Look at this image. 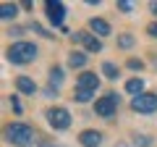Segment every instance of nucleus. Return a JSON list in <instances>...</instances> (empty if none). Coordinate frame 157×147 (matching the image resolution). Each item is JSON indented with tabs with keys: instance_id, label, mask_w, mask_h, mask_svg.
I'll list each match as a JSON object with an SVG mask.
<instances>
[{
	"instance_id": "aec40b11",
	"label": "nucleus",
	"mask_w": 157,
	"mask_h": 147,
	"mask_svg": "<svg viewBox=\"0 0 157 147\" xmlns=\"http://www.w3.org/2000/svg\"><path fill=\"white\" fill-rule=\"evenodd\" d=\"M136 142H139L141 147H147V145H152V139H149V137H147V134H139V137H136Z\"/></svg>"
},
{
	"instance_id": "9b49d317",
	"label": "nucleus",
	"mask_w": 157,
	"mask_h": 147,
	"mask_svg": "<svg viewBox=\"0 0 157 147\" xmlns=\"http://www.w3.org/2000/svg\"><path fill=\"white\" fill-rule=\"evenodd\" d=\"M16 89L24 92V95H34V92H37V84H34V79H29V76H18L16 79Z\"/></svg>"
},
{
	"instance_id": "412c9836",
	"label": "nucleus",
	"mask_w": 157,
	"mask_h": 147,
	"mask_svg": "<svg viewBox=\"0 0 157 147\" xmlns=\"http://www.w3.org/2000/svg\"><path fill=\"white\" fill-rule=\"evenodd\" d=\"M147 34H149V37H157V21H152L149 26H147Z\"/></svg>"
},
{
	"instance_id": "4468645a",
	"label": "nucleus",
	"mask_w": 157,
	"mask_h": 147,
	"mask_svg": "<svg viewBox=\"0 0 157 147\" xmlns=\"http://www.w3.org/2000/svg\"><path fill=\"white\" fill-rule=\"evenodd\" d=\"M16 13H18V8L13 6V3H3V6H0V18H6V21H13Z\"/></svg>"
},
{
	"instance_id": "6e6552de",
	"label": "nucleus",
	"mask_w": 157,
	"mask_h": 147,
	"mask_svg": "<svg viewBox=\"0 0 157 147\" xmlns=\"http://www.w3.org/2000/svg\"><path fill=\"white\" fill-rule=\"evenodd\" d=\"M76 84H78V89H89V92H94L97 87H100V76H97L94 71H84V74L76 79Z\"/></svg>"
},
{
	"instance_id": "2eb2a0df",
	"label": "nucleus",
	"mask_w": 157,
	"mask_h": 147,
	"mask_svg": "<svg viewBox=\"0 0 157 147\" xmlns=\"http://www.w3.org/2000/svg\"><path fill=\"white\" fill-rule=\"evenodd\" d=\"M102 74L107 79H118V66L115 63H102Z\"/></svg>"
},
{
	"instance_id": "ddd939ff",
	"label": "nucleus",
	"mask_w": 157,
	"mask_h": 147,
	"mask_svg": "<svg viewBox=\"0 0 157 147\" xmlns=\"http://www.w3.org/2000/svg\"><path fill=\"white\" fill-rule=\"evenodd\" d=\"M126 92L134 95V97L144 95V79H128V81H126Z\"/></svg>"
},
{
	"instance_id": "9d476101",
	"label": "nucleus",
	"mask_w": 157,
	"mask_h": 147,
	"mask_svg": "<svg viewBox=\"0 0 157 147\" xmlns=\"http://www.w3.org/2000/svg\"><path fill=\"white\" fill-rule=\"evenodd\" d=\"M89 29L94 32V37H107L110 34V24L105 18H89Z\"/></svg>"
},
{
	"instance_id": "f3484780",
	"label": "nucleus",
	"mask_w": 157,
	"mask_h": 147,
	"mask_svg": "<svg viewBox=\"0 0 157 147\" xmlns=\"http://www.w3.org/2000/svg\"><path fill=\"white\" fill-rule=\"evenodd\" d=\"M92 97H94V92H89V89H76V100H78V102H89Z\"/></svg>"
},
{
	"instance_id": "dca6fc26",
	"label": "nucleus",
	"mask_w": 157,
	"mask_h": 147,
	"mask_svg": "<svg viewBox=\"0 0 157 147\" xmlns=\"http://www.w3.org/2000/svg\"><path fill=\"white\" fill-rule=\"evenodd\" d=\"M118 45L123 47V50H128V47L134 45V34H128V32H126V34H121V37H118Z\"/></svg>"
},
{
	"instance_id": "6ab92c4d",
	"label": "nucleus",
	"mask_w": 157,
	"mask_h": 147,
	"mask_svg": "<svg viewBox=\"0 0 157 147\" xmlns=\"http://www.w3.org/2000/svg\"><path fill=\"white\" fill-rule=\"evenodd\" d=\"M128 68H134V71H141V68H144V63L136 61V58H131V61H128Z\"/></svg>"
},
{
	"instance_id": "5701e85b",
	"label": "nucleus",
	"mask_w": 157,
	"mask_h": 147,
	"mask_svg": "<svg viewBox=\"0 0 157 147\" xmlns=\"http://www.w3.org/2000/svg\"><path fill=\"white\" fill-rule=\"evenodd\" d=\"M118 8H121L123 13H128V11H131V3H126V0H121V3H118Z\"/></svg>"
},
{
	"instance_id": "4be33fe9",
	"label": "nucleus",
	"mask_w": 157,
	"mask_h": 147,
	"mask_svg": "<svg viewBox=\"0 0 157 147\" xmlns=\"http://www.w3.org/2000/svg\"><path fill=\"white\" fill-rule=\"evenodd\" d=\"M60 76H63V71H60V68H52V71H50V79L60 81Z\"/></svg>"
},
{
	"instance_id": "a211bd4d",
	"label": "nucleus",
	"mask_w": 157,
	"mask_h": 147,
	"mask_svg": "<svg viewBox=\"0 0 157 147\" xmlns=\"http://www.w3.org/2000/svg\"><path fill=\"white\" fill-rule=\"evenodd\" d=\"M32 29H34L37 34H42V37H47V40L52 37V32H47V29H45V26H39V24H32Z\"/></svg>"
},
{
	"instance_id": "20e7f679",
	"label": "nucleus",
	"mask_w": 157,
	"mask_h": 147,
	"mask_svg": "<svg viewBox=\"0 0 157 147\" xmlns=\"http://www.w3.org/2000/svg\"><path fill=\"white\" fill-rule=\"evenodd\" d=\"M131 108H134L136 113H155L157 110V95L155 92H144V95L131 100Z\"/></svg>"
},
{
	"instance_id": "f03ea898",
	"label": "nucleus",
	"mask_w": 157,
	"mask_h": 147,
	"mask_svg": "<svg viewBox=\"0 0 157 147\" xmlns=\"http://www.w3.org/2000/svg\"><path fill=\"white\" fill-rule=\"evenodd\" d=\"M6 139L13 142V145H18V147H24V145H32L34 131H32V126H26V124H11L6 129Z\"/></svg>"
},
{
	"instance_id": "0eeeda50",
	"label": "nucleus",
	"mask_w": 157,
	"mask_h": 147,
	"mask_svg": "<svg viewBox=\"0 0 157 147\" xmlns=\"http://www.w3.org/2000/svg\"><path fill=\"white\" fill-rule=\"evenodd\" d=\"M73 42H81L89 53H100L102 50V42L97 40V37H92V34H86V32H76L73 34Z\"/></svg>"
},
{
	"instance_id": "7ed1b4c3",
	"label": "nucleus",
	"mask_w": 157,
	"mask_h": 147,
	"mask_svg": "<svg viewBox=\"0 0 157 147\" xmlns=\"http://www.w3.org/2000/svg\"><path fill=\"white\" fill-rule=\"evenodd\" d=\"M47 124H50L52 129L63 131V129L71 126V113H68L66 108H50V110H47Z\"/></svg>"
},
{
	"instance_id": "b1692460",
	"label": "nucleus",
	"mask_w": 157,
	"mask_h": 147,
	"mask_svg": "<svg viewBox=\"0 0 157 147\" xmlns=\"http://www.w3.org/2000/svg\"><path fill=\"white\" fill-rule=\"evenodd\" d=\"M13 100V110H16V113H21V102H18V97H11Z\"/></svg>"
},
{
	"instance_id": "f8f14e48",
	"label": "nucleus",
	"mask_w": 157,
	"mask_h": 147,
	"mask_svg": "<svg viewBox=\"0 0 157 147\" xmlns=\"http://www.w3.org/2000/svg\"><path fill=\"white\" fill-rule=\"evenodd\" d=\"M86 53H81V50H71V55H68V66L71 68H81V66H86Z\"/></svg>"
},
{
	"instance_id": "1a4fd4ad",
	"label": "nucleus",
	"mask_w": 157,
	"mask_h": 147,
	"mask_svg": "<svg viewBox=\"0 0 157 147\" xmlns=\"http://www.w3.org/2000/svg\"><path fill=\"white\" fill-rule=\"evenodd\" d=\"M78 142H81L84 147H100L102 145V134H100V131H94V129H86V131L78 134Z\"/></svg>"
},
{
	"instance_id": "393cba45",
	"label": "nucleus",
	"mask_w": 157,
	"mask_h": 147,
	"mask_svg": "<svg viewBox=\"0 0 157 147\" xmlns=\"http://www.w3.org/2000/svg\"><path fill=\"white\" fill-rule=\"evenodd\" d=\"M149 8H152V13H155V16H157V3H152Z\"/></svg>"
},
{
	"instance_id": "39448f33",
	"label": "nucleus",
	"mask_w": 157,
	"mask_h": 147,
	"mask_svg": "<svg viewBox=\"0 0 157 147\" xmlns=\"http://www.w3.org/2000/svg\"><path fill=\"white\" fill-rule=\"evenodd\" d=\"M118 100H121V97H118L115 92H110V95L94 100V113L97 116H113V113H115V108H118Z\"/></svg>"
},
{
	"instance_id": "f257e3e1",
	"label": "nucleus",
	"mask_w": 157,
	"mask_h": 147,
	"mask_svg": "<svg viewBox=\"0 0 157 147\" xmlns=\"http://www.w3.org/2000/svg\"><path fill=\"white\" fill-rule=\"evenodd\" d=\"M6 58L13 63V66H26L37 58V47L32 42H13L11 47L6 50Z\"/></svg>"
},
{
	"instance_id": "423d86ee",
	"label": "nucleus",
	"mask_w": 157,
	"mask_h": 147,
	"mask_svg": "<svg viewBox=\"0 0 157 147\" xmlns=\"http://www.w3.org/2000/svg\"><path fill=\"white\" fill-rule=\"evenodd\" d=\"M45 11H47V18H50L52 26H63V18H66V6L60 0H47L45 3Z\"/></svg>"
}]
</instances>
